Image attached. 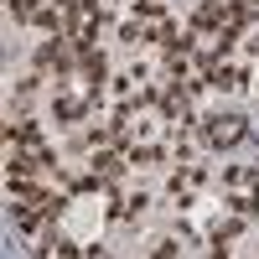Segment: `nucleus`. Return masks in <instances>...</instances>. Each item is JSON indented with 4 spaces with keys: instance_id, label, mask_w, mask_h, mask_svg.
Here are the masks:
<instances>
[{
    "instance_id": "nucleus-1",
    "label": "nucleus",
    "mask_w": 259,
    "mask_h": 259,
    "mask_svg": "<svg viewBox=\"0 0 259 259\" xmlns=\"http://www.w3.org/2000/svg\"><path fill=\"white\" fill-rule=\"evenodd\" d=\"M244 130H249V124H244L239 114H207V119H202V140H207L212 150H228V145L244 140Z\"/></svg>"
},
{
    "instance_id": "nucleus-2",
    "label": "nucleus",
    "mask_w": 259,
    "mask_h": 259,
    "mask_svg": "<svg viewBox=\"0 0 259 259\" xmlns=\"http://www.w3.org/2000/svg\"><path fill=\"white\" fill-rule=\"evenodd\" d=\"M223 182H228V187H239V192H244V187H259V166H228V171H223Z\"/></svg>"
}]
</instances>
